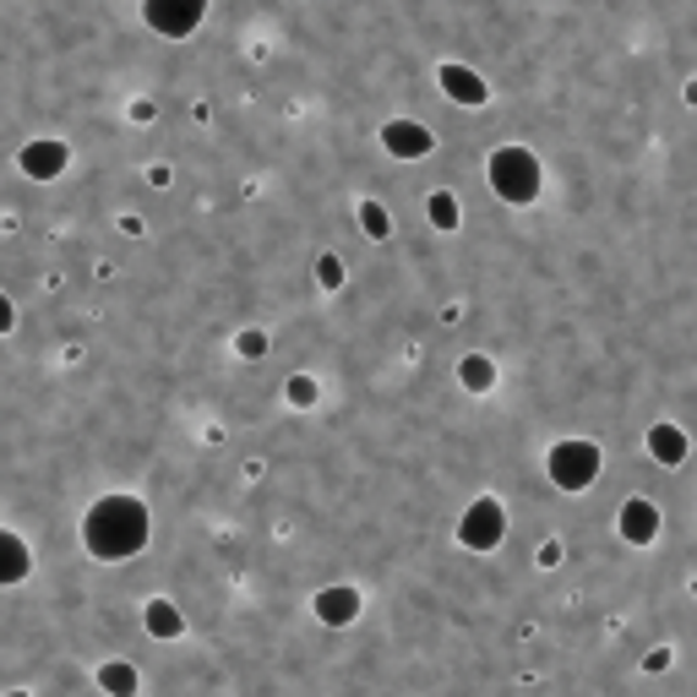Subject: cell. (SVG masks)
<instances>
[{
	"label": "cell",
	"instance_id": "cell-1",
	"mask_svg": "<svg viewBox=\"0 0 697 697\" xmlns=\"http://www.w3.org/2000/svg\"><path fill=\"white\" fill-rule=\"evenodd\" d=\"M148 540H153V518L137 496H104L83 518V545L99 561H131L148 550Z\"/></svg>",
	"mask_w": 697,
	"mask_h": 697
},
{
	"label": "cell",
	"instance_id": "cell-2",
	"mask_svg": "<svg viewBox=\"0 0 697 697\" xmlns=\"http://www.w3.org/2000/svg\"><path fill=\"white\" fill-rule=\"evenodd\" d=\"M485 175H491V191H496L507 207H529V202L545 191V169H540V159H534L523 142L496 148L491 164H485Z\"/></svg>",
	"mask_w": 697,
	"mask_h": 697
},
{
	"label": "cell",
	"instance_id": "cell-3",
	"mask_svg": "<svg viewBox=\"0 0 697 697\" xmlns=\"http://www.w3.org/2000/svg\"><path fill=\"white\" fill-rule=\"evenodd\" d=\"M599 447L594 442H583V436H567V442H556L550 447V458H545V469H550V485L556 491H588L594 480H599Z\"/></svg>",
	"mask_w": 697,
	"mask_h": 697
},
{
	"label": "cell",
	"instance_id": "cell-4",
	"mask_svg": "<svg viewBox=\"0 0 697 697\" xmlns=\"http://www.w3.org/2000/svg\"><path fill=\"white\" fill-rule=\"evenodd\" d=\"M458 540H464L469 550L491 556V550L507 540V507H502L496 496H480V502H469V507H464V523H458Z\"/></svg>",
	"mask_w": 697,
	"mask_h": 697
},
{
	"label": "cell",
	"instance_id": "cell-5",
	"mask_svg": "<svg viewBox=\"0 0 697 697\" xmlns=\"http://www.w3.org/2000/svg\"><path fill=\"white\" fill-rule=\"evenodd\" d=\"M142 17H148L153 34L186 39V34H197V23L207 17V0H142Z\"/></svg>",
	"mask_w": 697,
	"mask_h": 697
},
{
	"label": "cell",
	"instance_id": "cell-6",
	"mask_svg": "<svg viewBox=\"0 0 697 697\" xmlns=\"http://www.w3.org/2000/svg\"><path fill=\"white\" fill-rule=\"evenodd\" d=\"M17 164H23L28 180H61L66 164H72V148H66L61 137H39V142H28V148L17 153Z\"/></svg>",
	"mask_w": 697,
	"mask_h": 697
},
{
	"label": "cell",
	"instance_id": "cell-7",
	"mask_svg": "<svg viewBox=\"0 0 697 697\" xmlns=\"http://www.w3.org/2000/svg\"><path fill=\"white\" fill-rule=\"evenodd\" d=\"M436 88H442L453 104H464V110H480V104L491 99L485 77L469 72V66H458V61H442V66H436Z\"/></svg>",
	"mask_w": 697,
	"mask_h": 697
},
{
	"label": "cell",
	"instance_id": "cell-8",
	"mask_svg": "<svg viewBox=\"0 0 697 697\" xmlns=\"http://www.w3.org/2000/svg\"><path fill=\"white\" fill-rule=\"evenodd\" d=\"M311 610H316V621L321 626H355L360 621V594L355 588H348V583H332V588H321L316 599H311Z\"/></svg>",
	"mask_w": 697,
	"mask_h": 697
},
{
	"label": "cell",
	"instance_id": "cell-9",
	"mask_svg": "<svg viewBox=\"0 0 697 697\" xmlns=\"http://www.w3.org/2000/svg\"><path fill=\"white\" fill-rule=\"evenodd\" d=\"M382 148L393 159H426V153H436V131H426L420 121H388L382 126Z\"/></svg>",
	"mask_w": 697,
	"mask_h": 697
},
{
	"label": "cell",
	"instance_id": "cell-10",
	"mask_svg": "<svg viewBox=\"0 0 697 697\" xmlns=\"http://www.w3.org/2000/svg\"><path fill=\"white\" fill-rule=\"evenodd\" d=\"M616 523H621V540H626V545H654V534H659V507H654L648 496H632Z\"/></svg>",
	"mask_w": 697,
	"mask_h": 697
},
{
	"label": "cell",
	"instance_id": "cell-11",
	"mask_svg": "<svg viewBox=\"0 0 697 697\" xmlns=\"http://www.w3.org/2000/svg\"><path fill=\"white\" fill-rule=\"evenodd\" d=\"M28 572H34V550H28V540H23V534H12V529H0V588L23 583Z\"/></svg>",
	"mask_w": 697,
	"mask_h": 697
},
{
	"label": "cell",
	"instance_id": "cell-12",
	"mask_svg": "<svg viewBox=\"0 0 697 697\" xmlns=\"http://www.w3.org/2000/svg\"><path fill=\"white\" fill-rule=\"evenodd\" d=\"M686 447H692V442H686L681 426H654V431H648V458L664 464V469H681V464H686Z\"/></svg>",
	"mask_w": 697,
	"mask_h": 697
},
{
	"label": "cell",
	"instance_id": "cell-13",
	"mask_svg": "<svg viewBox=\"0 0 697 697\" xmlns=\"http://www.w3.org/2000/svg\"><path fill=\"white\" fill-rule=\"evenodd\" d=\"M142 626H148V637L175 643V637L186 632V616L175 610V599H148V605H142Z\"/></svg>",
	"mask_w": 697,
	"mask_h": 697
},
{
	"label": "cell",
	"instance_id": "cell-14",
	"mask_svg": "<svg viewBox=\"0 0 697 697\" xmlns=\"http://www.w3.org/2000/svg\"><path fill=\"white\" fill-rule=\"evenodd\" d=\"M93 681H99L104 697H137V686H142V675H137L131 659H104V664L93 670Z\"/></svg>",
	"mask_w": 697,
	"mask_h": 697
},
{
	"label": "cell",
	"instance_id": "cell-15",
	"mask_svg": "<svg viewBox=\"0 0 697 697\" xmlns=\"http://www.w3.org/2000/svg\"><path fill=\"white\" fill-rule=\"evenodd\" d=\"M458 382H464L469 393H491V388H496V366H491L485 355H464V366H458Z\"/></svg>",
	"mask_w": 697,
	"mask_h": 697
},
{
	"label": "cell",
	"instance_id": "cell-16",
	"mask_svg": "<svg viewBox=\"0 0 697 697\" xmlns=\"http://www.w3.org/2000/svg\"><path fill=\"white\" fill-rule=\"evenodd\" d=\"M426 218H431L436 229H458V224H464V213H458V197H453V191H436V197L426 202Z\"/></svg>",
	"mask_w": 697,
	"mask_h": 697
},
{
	"label": "cell",
	"instance_id": "cell-17",
	"mask_svg": "<svg viewBox=\"0 0 697 697\" xmlns=\"http://www.w3.org/2000/svg\"><path fill=\"white\" fill-rule=\"evenodd\" d=\"M360 229H366L371 240H388V235H393V218H388V207H382L377 197L360 202Z\"/></svg>",
	"mask_w": 697,
	"mask_h": 697
},
{
	"label": "cell",
	"instance_id": "cell-18",
	"mask_svg": "<svg viewBox=\"0 0 697 697\" xmlns=\"http://www.w3.org/2000/svg\"><path fill=\"white\" fill-rule=\"evenodd\" d=\"M343 278H348V273H343V256H332V251H327V256H316V283H321L327 294H332V289H343Z\"/></svg>",
	"mask_w": 697,
	"mask_h": 697
},
{
	"label": "cell",
	"instance_id": "cell-19",
	"mask_svg": "<svg viewBox=\"0 0 697 697\" xmlns=\"http://www.w3.org/2000/svg\"><path fill=\"white\" fill-rule=\"evenodd\" d=\"M283 393H289V404H294V409H311V404L321 398L311 377H289V388H283Z\"/></svg>",
	"mask_w": 697,
	"mask_h": 697
},
{
	"label": "cell",
	"instance_id": "cell-20",
	"mask_svg": "<svg viewBox=\"0 0 697 697\" xmlns=\"http://www.w3.org/2000/svg\"><path fill=\"white\" fill-rule=\"evenodd\" d=\"M235 348H240V355H245V360H262V355H267V332H256V327H245V332L235 338Z\"/></svg>",
	"mask_w": 697,
	"mask_h": 697
},
{
	"label": "cell",
	"instance_id": "cell-21",
	"mask_svg": "<svg viewBox=\"0 0 697 697\" xmlns=\"http://www.w3.org/2000/svg\"><path fill=\"white\" fill-rule=\"evenodd\" d=\"M12 327H17V305L0 294V332H12Z\"/></svg>",
	"mask_w": 697,
	"mask_h": 697
},
{
	"label": "cell",
	"instance_id": "cell-22",
	"mask_svg": "<svg viewBox=\"0 0 697 697\" xmlns=\"http://www.w3.org/2000/svg\"><path fill=\"white\" fill-rule=\"evenodd\" d=\"M556 561H561V545L545 540V545H540V567H556Z\"/></svg>",
	"mask_w": 697,
	"mask_h": 697
},
{
	"label": "cell",
	"instance_id": "cell-23",
	"mask_svg": "<svg viewBox=\"0 0 697 697\" xmlns=\"http://www.w3.org/2000/svg\"><path fill=\"white\" fill-rule=\"evenodd\" d=\"M7 697H28V692H7Z\"/></svg>",
	"mask_w": 697,
	"mask_h": 697
}]
</instances>
